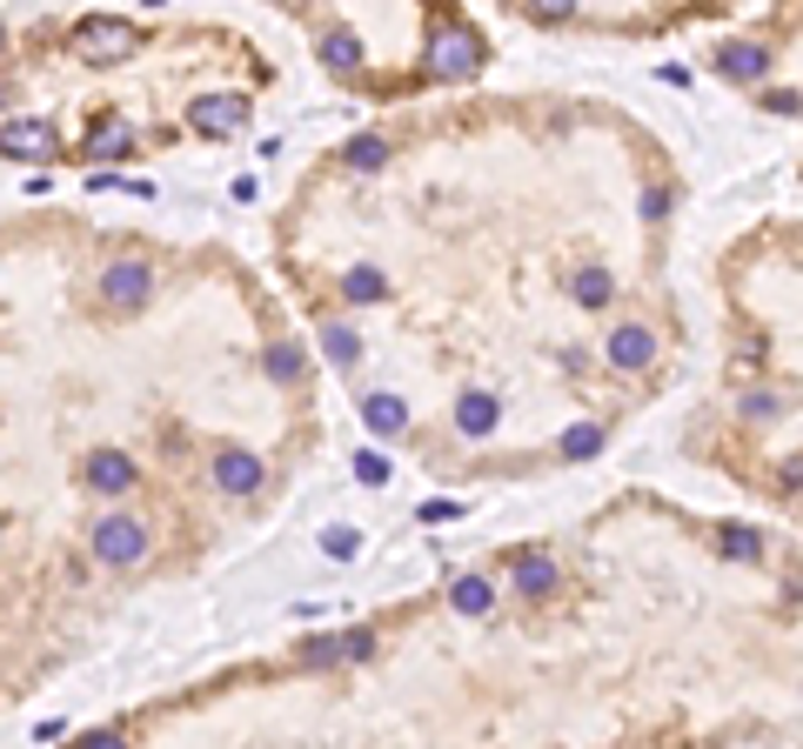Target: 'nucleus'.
<instances>
[{
	"label": "nucleus",
	"mask_w": 803,
	"mask_h": 749,
	"mask_svg": "<svg viewBox=\"0 0 803 749\" xmlns=\"http://www.w3.org/2000/svg\"><path fill=\"white\" fill-rule=\"evenodd\" d=\"M134 482H141V469L121 449H88V455H80V488H88V495H128Z\"/></svg>",
	"instance_id": "nucleus-4"
},
{
	"label": "nucleus",
	"mask_w": 803,
	"mask_h": 749,
	"mask_svg": "<svg viewBox=\"0 0 803 749\" xmlns=\"http://www.w3.org/2000/svg\"><path fill=\"white\" fill-rule=\"evenodd\" d=\"M74 47H80V60L114 67V60H128L141 47V27L134 21H114V14H88V21L74 27Z\"/></svg>",
	"instance_id": "nucleus-2"
},
{
	"label": "nucleus",
	"mask_w": 803,
	"mask_h": 749,
	"mask_svg": "<svg viewBox=\"0 0 803 749\" xmlns=\"http://www.w3.org/2000/svg\"><path fill=\"white\" fill-rule=\"evenodd\" d=\"M321 549H329L336 562H355V549H362V529H349V522H336V529H321Z\"/></svg>",
	"instance_id": "nucleus-22"
},
{
	"label": "nucleus",
	"mask_w": 803,
	"mask_h": 749,
	"mask_svg": "<svg viewBox=\"0 0 803 749\" xmlns=\"http://www.w3.org/2000/svg\"><path fill=\"white\" fill-rule=\"evenodd\" d=\"M375 649V636L369 629H349V636H315L308 649H301V662H308V670H321V662H362Z\"/></svg>",
	"instance_id": "nucleus-12"
},
{
	"label": "nucleus",
	"mask_w": 803,
	"mask_h": 749,
	"mask_svg": "<svg viewBox=\"0 0 803 749\" xmlns=\"http://www.w3.org/2000/svg\"><path fill=\"white\" fill-rule=\"evenodd\" d=\"M596 449H603V429L596 422H576L570 436H562V455H570V462H590Z\"/></svg>",
	"instance_id": "nucleus-21"
},
{
	"label": "nucleus",
	"mask_w": 803,
	"mask_h": 749,
	"mask_svg": "<svg viewBox=\"0 0 803 749\" xmlns=\"http://www.w3.org/2000/svg\"><path fill=\"white\" fill-rule=\"evenodd\" d=\"M496 422H503V401L490 388H462L455 395V436H496Z\"/></svg>",
	"instance_id": "nucleus-9"
},
{
	"label": "nucleus",
	"mask_w": 803,
	"mask_h": 749,
	"mask_svg": "<svg viewBox=\"0 0 803 749\" xmlns=\"http://www.w3.org/2000/svg\"><path fill=\"white\" fill-rule=\"evenodd\" d=\"M215 488H221V495H249V488H262V455H249V449H221V455H215Z\"/></svg>",
	"instance_id": "nucleus-11"
},
{
	"label": "nucleus",
	"mask_w": 803,
	"mask_h": 749,
	"mask_svg": "<svg viewBox=\"0 0 803 749\" xmlns=\"http://www.w3.org/2000/svg\"><path fill=\"white\" fill-rule=\"evenodd\" d=\"M0 154H14V161H54L61 141H54V128L41 114H14L8 128H0Z\"/></svg>",
	"instance_id": "nucleus-6"
},
{
	"label": "nucleus",
	"mask_w": 803,
	"mask_h": 749,
	"mask_svg": "<svg viewBox=\"0 0 803 749\" xmlns=\"http://www.w3.org/2000/svg\"><path fill=\"white\" fill-rule=\"evenodd\" d=\"M509 590H516V596H529V603H542V596H556V590H562V569H556L542 549H522V555H516V569H509Z\"/></svg>",
	"instance_id": "nucleus-7"
},
{
	"label": "nucleus",
	"mask_w": 803,
	"mask_h": 749,
	"mask_svg": "<svg viewBox=\"0 0 803 749\" xmlns=\"http://www.w3.org/2000/svg\"><path fill=\"white\" fill-rule=\"evenodd\" d=\"M770 67V47L757 41H730V47H716V74H730V80H757Z\"/></svg>",
	"instance_id": "nucleus-14"
},
{
	"label": "nucleus",
	"mask_w": 803,
	"mask_h": 749,
	"mask_svg": "<svg viewBox=\"0 0 803 749\" xmlns=\"http://www.w3.org/2000/svg\"><path fill=\"white\" fill-rule=\"evenodd\" d=\"M355 475H362V482H388V462H382L375 449H362V455H355Z\"/></svg>",
	"instance_id": "nucleus-25"
},
{
	"label": "nucleus",
	"mask_w": 803,
	"mask_h": 749,
	"mask_svg": "<svg viewBox=\"0 0 803 749\" xmlns=\"http://www.w3.org/2000/svg\"><path fill=\"white\" fill-rule=\"evenodd\" d=\"M382 161H388V141H382V134H355V141H349V168H355V175H375Z\"/></svg>",
	"instance_id": "nucleus-19"
},
{
	"label": "nucleus",
	"mask_w": 803,
	"mask_h": 749,
	"mask_svg": "<svg viewBox=\"0 0 803 749\" xmlns=\"http://www.w3.org/2000/svg\"><path fill=\"white\" fill-rule=\"evenodd\" d=\"M101 295H108V308H141V301L154 295L147 262H114V268L101 275Z\"/></svg>",
	"instance_id": "nucleus-8"
},
{
	"label": "nucleus",
	"mask_w": 803,
	"mask_h": 749,
	"mask_svg": "<svg viewBox=\"0 0 803 749\" xmlns=\"http://www.w3.org/2000/svg\"><path fill=\"white\" fill-rule=\"evenodd\" d=\"M321 349H329V362H336V368H355L362 335H355V328H342V321H329V328H321Z\"/></svg>",
	"instance_id": "nucleus-16"
},
{
	"label": "nucleus",
	"mask_w": 803,
	"mask_h": 749,
	"mask_svg": "<svg viewBox=\"0 0 803 749\" xmlns=\"http://www.w3.org/2000/svg\"><path fill=\"white\" fill-rule=\"evenodd\" d=\"M188 128L208 134V141L241 134V128H249V95H201V101L188 108Z\"/></svg>",
	"instance_id": "nucleus-5"
},
{
	"label": "nucleus",
	"mask_w": 803,
	"mask_h": 749,
	"mask_svg": "<svg viewBox=\"0 0 803 749\" xmlns=\"http://www.w3.org/2000/svg\"><path fill=\"white\" fill-rule=\"evenodd\" d=\"M0 108H8V80H0Z\"/></svg>",
	"instance_id": "nucleus-28"
},
{
	"label": "nucleus",
	"mask_w": 803,
	"mask_h": 749,
	"mask_svg": "<svg viewBox=\"0 0 803 749\" xmlns=\"http://www.w3.org/2000/svg\"><path fill=\"white\" fill-rule=\"evenodd\" d=\"M723 549H730V555H757V529H723Z\"/></svg>",
	"instance_id": "nucleus-26"
},
{
	"label": "nucleus",
	"mask_w": 803,
	"mask_h": 749,
	"mask_svg": "<svg viewBox=\"0 0 803 749\" xmlns=\"http://www.w3.org/2000/svg\"><path fill=\"white\" fill-rule=\"evenodd\" d=\"M475 67H482V34H475L469 21L436 14V21H429V74H436V80H462V74H475Z\"/></svg>",
	"instance_id": "nucleus-1"
},
{
	"label": "nucleus",
	"mask_w": 803,
	"mask_h": 749,
	"mask_svg": "<svg viewBox=\"0 0 803 749\" xmlns=\"http://www.w3.org/2000/svg\"><path fill=\"white\" fill-rule=\"evenodd\" d=\"M570 295H576V301H583V308H603V301H609V295H616V282H609V275H603V268H583V275H576V282H570Z\"/></svg>",
	"instance_id": "nucleus-20"
},
{
	"label": "nucleus",
	"mask_w": 803,
	"mask_h": 749,
	"mask_svg": "<svg viewBox=\"0 0 803 749\" xmlns=\"http://www.w3.org/2000/svg\"><path fill=\"white\" fill-rule=\"evenodd\" d=\"M321 60H329V67H355V34L329 27V34H321Z\"/></svg>",
	"instance_id": "nucleus-23"
},
{
	"label": "nucleus",
	"mask_w": 803,
	"mask_h": 749,
	"mask_svg": "<svg viewBox=\"0 0 803 749\" xmlns=\"http://www.w3.org/2000/svg\"><path fill=\"white\" fill-rule=\"evenodd\" d=\"M449 603H455L462 616H490V603H496V590H490V582H482V575H462Z\"/></svg>",
	"instance_id": "nucleus-17"
},
{
	"label": "nucleus",
	"mask_w": 803,
	"mask_h": 749,
	"mask_svg": "<svg viewBox=\"0 0 803 749\" xmlns=\"http://www.w3.org/2000/svg\"><path fill=\"white\" fill-rule=\"evenodd\" d=\"M342 295H349V301H382V295H388V275H382V268H349V275H342Z\"/></svg>",
	"instance_id": "nucleus-18"
},
{
	"label": "nucleus",
	"mask_w": 803,
	"mask_h": 749,
	"mask_svg": "<svg viewBox=\"0 0 803 749\" xmlns=\"http://www.w3.org/2000/svg\"><path fill=\"white\" fill-rule=\"evenodd\" d=\"M88 542H95V562H108V569H134V562L147 555V522H141V516H101Z\"/></svg>",
	"instance_id": "nucleus-3"
},
{
	"label": "nucleus",
	"mask_w": 803,
	"mask_h": 749,
	"mask_svg": "<svg viewBox=\"0 0 803 749\" xmlns=\"http://www.w3.org/2000/svg\"><path fill=\"white\" fill-rule=\"evenodd\" d=\"M80 749H128V736L121 729H88V736H80Z\"/></svg>",
	"instance_id": "nucleus-27"
},
{
	"label": "nucleus",
	"mask_w": 803,
	"mask_h": 749,
	"mask_svg": "<svg viewBox=\"0 0 803 749\" xmlns=\"http://www.w3.org/2000/svg\"><path fill=\"white\" fill-rule=\"evenodd\" d=\"M603 355H609L616 368H650V362H657V335H650V328H636V321H623V328H609Z\"/></svg>",
	"instance_id": "nucleus-10"
},
{
	"label": "nucleus",
	"mask_w": 803,
	"mask_h": 749,
	"mask_svg": "<svg viewBox=\"0 0 803 749\" xmlns=\"http://www.w3.org/2000/svg\"><path fill=\"white\" fill-rule=\"evenodd\" d=\"M134 147V121H101L95 134H88V154L95 161H108V154H128Z\"/></svg>",
	"instance_id": "nucleus-15"
},
{
	"label": "nucleus",
	"mask_w": 803,
	"mask_h": 749,
	"mask_svg": "<svg viewBox=\"0 0 803 749\" xmlns=\"http://www.w3.org/2000/svg\"><path fill=\"white\" fill-rule=\"evenodd\" d=\"M268 375H275V382H295V375H301V349H295V342H275V349H268Z\"/></svg>",
	"instance_id": "nucleus-24"
},
{
	"label": "nucleus",
	"mask_w": 803,
	"mask_h": 749,
	"mask_svg": "<svg viewBox=\"0 0 803 749\" xmlns=\"http://www.w3.org/2000/svg\"><path fill=\"white\" fill-rule=\"evenodd\" d=\"M362 415H369V429L382 442H395L402 429H409V401H402V395H362Z\"/></svg>",
	"instance_id": "nucleus-13"
}]
</instances>
